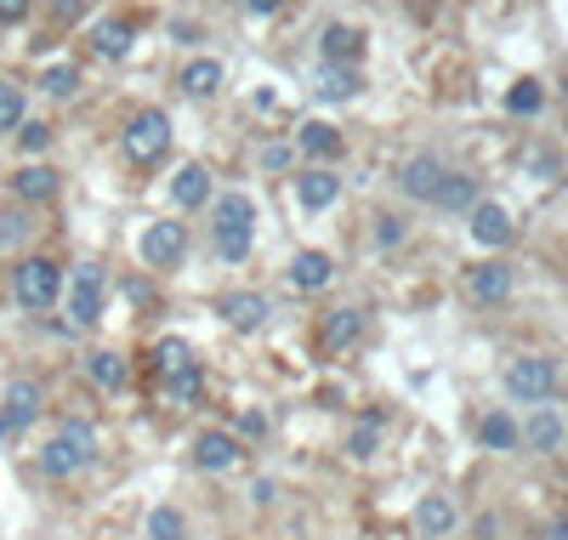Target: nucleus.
Segmentation results:
<instances>
[{
  "mask_svg": "<svg viewBox=\"0 0 568 540\" xmlns=\"http://www.w3.org/2000/svg\"><path fill=\"white\" fill-rule=\"evenodd\" d=\"M318 58L336 63V68H353L364 58V35L353 29V23H330V29L318 35Z\"/></svg>",
  "mask_w": 568,
  "mask_h": 540,
  "instance_id": "nucleus-20",
  "label": "nucleus"
},
{
  "mask_svg": "<svg viewBox=\"0 0 568 540\" xmlns=\"http://www.w3.org/2000/svg\"><path fill=\"white\" fill-rule=\"evenodd\" d=\"M40 91L46 97H74V91H80V68H74V63H52L40 75Z\"/></svg>",
  "mask_w": 568,
  "mask_h": 540,
  "instance_id": "nucleus-32",
  "label": "nucleus"
},
{
  "mask_svg": "<svg viewBox=\"0 0 568 540\" xmlns=\"http://www.w3.org/2000/svg\"><path fill=\"white\" fill-rule=\"evenodd\" d=\"M512 285H517V274L506 262H478V267H466V297H472L478 307H501L506 297H512Z\"/></svg>",
  "mask_w": 568,
  "mask_h": 540,
  "instance_id": "nucleus-11",
  "label": "nucleus"
},
{
  "mask_svg": "<svg viewBox=\"0 0 568 540\" xmlns=\"http://www.w3.org/2000/svg\"><path fill=\"white\" fill-rule=\"evenodd\" d=\"M251 501H256V506H274V484H267V478H256V489H251Z\"/></svg>",
  "mask_w": 568,
  "mask_h": 540,
  "instance_id": "nucleus-43",
  "label": "nucleus"
},
{
  "mask_svg": "<svg viewBox=\"0 0 568 540\" xmlns=\"http://www.w3.org/2000/svg\"><path fill=\"white\" fill-rule=\"evenodd\" d=\"M137 256H142V267H154V274L177 267V262L188 256V228L171 223V216H154V223H142V234H137Z\"/></svg>",
  "mask_w": 568,
  "mask_h": 540,
  "instance_id": "nucleus-6",
  "label": "nucleus"
},
{
  "mask_svg": "<svg viewBox=\"0 0 568 540\" xmlns=\"http://www.w3.org/2000/svg\"><path fill=\"white\" fill-rule=\"evenodd\" d=\"M295 149L313 154V160H336L341 154V131L330 126V120H307V126L295 131Z\"/></svg>",
  "mask_w": 568,
  "mask_h": 540,
  "instance_id": "nucleus-27",
  "label": "nucleus"
},
{
  "mask_svg": "<svg viewBox=\"0 0 568 540\" xmlns=\"http://www.w3.org/2000/svg\"><path fill=\"white\" fill-rule=\"evenodd\" d=\"M103 302H109V274L103 262H80L68 279V325L74 330H91L103 318Z\"/></svg>",
  "mask_w": 568,
  "mask_h": 540,
  "instance_id": "nucleus-5",
  "label": "nucleus"
},
{
  "mask_svg": "<svg viewBox=\"0 0 568 540\" xmlns=\"http://www.w3.org/2000/svg\"><path fill=\"white\" fill-rule=\"evenodd\" d=\"M546 540H568V512H557V524H552V535Z\"/></svg>",
  "mask_w": 568,
  "mask_h": 540,
  "instance_id": "nucleus-45",
  "label": "nucleus"
},
{
  "mask_svg": "<svg viewBox=\"0 0 568 540\" xmlns=\"http://www.w3.org/2000/svg\"><path fill=\"white\" fill-rule=\"evenodd\" d=\"M432 205H438V211H472V205H478V183H472V177H460V171H450V177L438 183Z\"/></svg>",
  "mask_w": 568,
  "mask_h": 540,
  "instance_id": "nucleus-28",
  "label": "nucleus"
},
{
  "mask_svg": "<svg viewBox=\"0 0 568 540\" xmlns=\"http://www.w3.org/2000/svg\"><path fill=\"white\" fill-rule=\"evenodd\" d=\"M222 80H228V68H222L216 58H193V63L182 68V91H188V97H200V103L222 91Z\"/></svg>",
  "mask_w": 568,
  "mask_h": 540,
  "instance_id": "nucleus-26",
  "label": "nucleus"
},
{
  "mask_svg": "<svg viewBox=\"0 0 568 540\" xmlns=\"http://www.w3.org/2000/svg\"><path fill=\"white\" fill-rule=\"evenodd\" d=\"M142 540H188V518L177 506H154L142 524Z\"/></svg>",
  "mask_w": 568,
  "mask_h": 540,
  "instance_id": "nucleus-30",
  "label": "nucleus"
},
{
  "mask_svg": "<svg viewBox=\"0 0 568 540\" xmlns=\"http://www.w3.org/2000/svg\"><path fill=\"white\" fill-rule=\"evenodd\" d=\"M46 415V387L35 381V376H17V381H7V392H0V438H23L35 422Z\"/></svg>",
  "mask_w": 568,
  "mask_h": 540,
  "instance_id": "nucleus-4",
  "label": "nucleus"
},
{
  "mask_svg": "<svg viewBox=\"0 0 568 540\" xmlns=\"http://www.w3.org/2000/svg\"><path fill=\"white\" fill-rule=\"evenodd\" d=\"M29 216H23V211H0V244H23V239H29Z\"/></svg>",
  "mask_w": 568,
  "mask_h": 540,
  "instance_id": "nucleus-37",
  "label": "nucleus"
},
{
  "mask_svg": "<svg viewBox=\"0 0 568 540\" xmlns=\"http://www.w3.org/2000/svg\"><path fill=\"white\" fill-rule=\"evenodd\" d=\"M512 211L501 205V200H478L472 205V239L478 244H489V251H501V244H512Z\"/></svg>",
  "mask_w": 568,
  "mask_h": 540,
  "instance_id": "nucleus-16",
  "label": "nucleus"
},
{
  "mask_svg": "<svg viewBox=\"0 0 568 540\" xmlns=\"http://www.w3.org/2000/svg\"><path fill=\"white\" fill-rule=\"evenodd\" d=\"M182 359H193V353H188V341H182V336H165L160 348H154V371L165 376V371H177Z\"/></svg>",
  "mask_w": 568,
  "mask_h": 540,
  "instance_id": "nucleus-36",
  "label": "nucleus"
},
{
  "mask_svg": "<svg viewBox=\"0 0 568 540\" xmlns=\"http://www.w3.org/2000/svg\"><path fill=\"white\" fill-rule=\"evenodd\" d=\"M239 432H222V427H205L200 438H193V450H188V461L200 466V473H233L239 466Z\"/></svg>",
  "mask_w": 568,
  "mask_h": 540,
  "instance_id": "nucleus-9",
  "label": "nucleus"
},
{
  "mask_svg": "<svg viewBox=\"0 0 568 540\" xmlns=\"http://www.w3.org/2000/svg\"><path fill=\"white\" fill-rule=\"evenodd\" d=\"M29 17V0H0V23H23Z\"/></svg>",
  "mask_w": 568,
  "mask_h": 540,
  "instance_id": "nucleus-40",
  "label": "nucleus"
},
{
  "mask_svg": "<svg viewBox=\"0 0 568 540\" xmlns=\"http://www.w3.org/2000/svg\"><path fill=\"white\" fill-rule=\"evenodd\" d=\"M12 297L29 313H52L63 297V262L58 256H23L12 267Z\"/></svg>",
  "mask_w": 568,
  "mask_h": 540,
  "instance_id": "nucleus-3",
  "label": "nucleus"
},
{
  "mask_svg": "<svg viewBox=\"0 0 568 540\" xmlns=\"http://www.w3.org/2000/svg\"><path fill=\"white\" fill-rule=\"evenodd\" d=\"M239 432H244V438H256V432H267V415H256V410H251V415H239Z\"/></svg>",
  "mask_w": 568,
  "mask_h": 540,
  "instance_id": "nucleus-42",
  "label": "nucleus"
},
{
  "mask_svg": "<svg viewBox=\"0 0 568 540\" xmlns=\"http://www.w3.org/2000/svg\"><path fill=\"white\" fill-rule=\"evenodd\" d=\"M17 149L23 154H46V149H52V120H23V126H17Z\"/></svg>",
  "mask_w": 568,
  "mask_h": 540,
  "instance_id": "nucleus-34",
  "label": "nucleus"
},
{
  "mask_svg": "<svg viewBox=\"0 0 568 540\" xmlns=\"http://www.w3.org/2000/svg\"><path fill=\"white\" fill-rule=\"evenodd\" d=\"M517 438H523V450H534V455H557L568 444V422H563L552 404H534L529 422L517 427Z\"/></svg>",
  "mask_w": 568,
  "mask_h": 540,
  "instance_id": "nucleus-10",
  "label": "nucleus"
},
{
  "mask_svg": "<svg viewBox=\"0 0 568 540\" xmlns=\"http://www.w3.org/2000/svg\"><path fill=\"white\" fill-rule=\"evenodd\" d=\"M540 103H546L540 80H517V86L506 91V109H512V114H540Z\"/></svg>",
  "mask_w": 568,
  "mask_h": 540,
  "instance_id": "nucleus-35",
  "label": "nucleus"
},
{
  "mask_svg": "<svg viewBox=\"0 0 568 540\" xmlns=\"http://www.w3.org/2000/svg\"><path fill=\"white\" fill-rule=\"evenodd\" d=\"M443 177H450V165H443L438 154H415V160H404V171H399V188L409 193V200H427V205H432V193H438Z\"/></svg>",
  "mask_w": 568,
  "mask_h": 540,
  "instance_id": "nucleus-14",
  "label": "nucleus"
},
{
  "mask_svg": "<svg viewBox=\"0 0 568 540\" xmlns=\"http://www.w3.org/2000/svg\"><path fill=\"white\" fill-rule=\"evenodd\" d=\"M506 392H512L517 404H546L552 392H557V364L540 359V353L512 359V364H506Z\"/></svg>",
  "mask_w": 568,
  "mask_h": 540,
  "instance_id": "nucleus-7",
  "label": "nucleus"
},
{
  "mask_svg": "<svg viewBox=\"0 0 568 540\" xmlns=\"http://www.w3.org/2000/svg\"><path fill=\"white\" fill-rule=\"evenodd\" d=\"M58 188H63V177H58L52 165H23L17 177H12V193H17L23 205H52Z\"/></svg>",
  "mask_w": 568,
  "mask_h": 540,
  "instance_id": "nucleus-21",
  "label": "nucleus"
},
{
  "mask_svg": "<svg viewBox=\"0 0 568 540\" xmlns=\"http://www.w3.org/2000/svg\"><path fill=\"white\" fill-rule=\"evenodd\" d=\"M290 290H325V285H336V256L330 251H295V262H290Z\"/></svg>",
  "mask_w": 568,
  "mask_h": 540,
  "instance_id": "nucleus-15",
  "label": "nucleus"
},
{
  "mask_svg": "<svg viewBox=\"0 0 568 540\" xmlns=\"http://www.w3.org/2000/svg\"><path fill=\"white\" fill-rule=\"evenodd\" d=\"M165 399L171 404H200V392H205V364L200 359H182L177 371H165Z\"/></svg>",
  "mask_w": 568,
  "mask_h": 540,
  "instance_id": "nucleus-24",
  "label": "nucleus"
},
{
  "mask_svg": "<svg viewBox=\"0 0 568 540\" xmlns=\"http://www.w3.org/2000/svg\"><path fill=\"white\" fill-rule=\"evenodd\" d=\"M171 200H177L182 211H200V205H211L216 200V188H211V171L200 165V160H188L177 177H171Z\"/></svg>",
  "mask_w": 568,
  "mask_h": 540,
  "instance_id": "nucleus-19",
  "label": "nucleus"
},
{
  "mask_svg": "<svg viewBox=\"0 0 568 540\" xmlns=\"http://www.w3.org/2000/svg\"><path fill=\"white\" fill-rule=\"evenodd\" d=\"M211 234H216V256L222 262H244L256 244V205L251 193H216L211 200Z\"/></svg>",
  "mask_w": 568,
  "mask_h": 540,
  "instance_id": "nucleus-2",
  "label": "nucleus"
},
{
  "mask_svg": "<svg viewBox=\"0 0 568 540\" xmlns=\"http://www.w3.org/2000/svg\"><path fill=\"white\" fill-rule=\"evenodd\" d=\"M455 518H460V512H455L450 495H421V501H415V535H427V540H443L455 529Z\"/></svg>",
  "mask_w": 568,
  "mask_h": 540,
  "instance_id": "nucleus-22",
  "label": "nucleus"
},
{
  "mask_svg": "<svg viewBox=\"0 0 568 540\" xmlns=\"http://www.w3.org/2000/svg\"><path fill=\"white\" fill-rule=\"evenodd\" d=\"M97 450H103V438H97L91 422H80V415H68V422L40 444V473L46 478H80L86 466H97Z\"/></svg>",
  "mask_w": 568,
  "mask_h": 540,
  "instance_id": "nucleus-1",
  "label": "nucleus"
},
{
  "mask_svg": "<svg viewBox=\"0 0 568 540\" xmlns=\"http://www.w3.org/2000/svg\"><path fill=\"white\" fill-rule=\"evenodd\" d=\"M295 200H302V211H330L341 200V177L330 165H313V171L295 177Z\"/></svg>",
  "mask_w": 568,
  "mask_h": 540,
  "instance_id": "nucleus-18",
  "label": "nucleus"
},
{
  "mask_svg": "<svg viewBox=\"0 0 568 540\" xmlns=\"http://www.w3.org/2000/svg\"><path fill=\"white\" fill-rule=\"evenodd\" d=\"M216 313L228 318L233 330H262L267 318H274V302H267L262 290H228V297L216 302Z\"/></svg>",
  "mask_w": 568,
  "mask_h": 540,
  "instance_id": "nucleus-13",
  "label": "nucleus"
},
{
  "mask_svg": "<svg viewBox=\"0 0 568 540\" xmlns=\"http://www.w3.org/2000/svg\"><path fill=\"white\" fill-rule=\"evenodd\" d=\"M478 444L483 450H523V438H517V422L506 410H489V415H478Z\"/></svg>",
  "mask_w": 568,
  "mask_h": 540,
  "instance_id": "nucleus-25",
  "label": "nucleus"
},
{
  "mask_svg": "<svg viewBox=\"0 0 568 540\" xmlns=\"http://www.w3.org/2000/svg\"><path fill=\"white\" fill-rule=\"evenodd\" d=\"M131 40H137L131 17H97V23H91V52H97V58H126Z\"/></svg>",
  "mask_w": 568,
  "mask_h": 540,
  "instance_id": "nucleus-23",
  "label": "nucleus"
},
{
  "mask_svg": "<svg viewBox=\"0 0 568 540\" xmlns=\"http://www.w3.org/2000/svg\"><path fill=\"white\" fill-rule=\"evenodd\" d=\"M86 7H91V0H58L52 23H58V29H63V23H80V17H86Z\"/></svg>",
  "mask_w": 568,
  "mask_h": 540,
  "instance_id": "nucleus-38",
  "label": "nucleus"
},
{
  "mask_svg": "<svg viewBox=\"0 0 568 540\" xmlns=\"http://www.w3.org/2000/svg\"><path fill=\"white\" fill-rule=\"evenodd\" d=\"M290 154H295V149H285V142H274V149H267L262 160H267V171H285V165H290Z\"/></svg>",
  "mask_w": 568,
  "mask_h": 540,
  "instance_id": "nucleus-41",
  "label": "nucleus"
},
{
  "mask_svg": "<svg viewBox=\"0 0 568 540\" xmlns=\"http://www.w3.org/2000/svg\"><path fill=\"white\" fill-rule=\"evenodd\" d=\"M376 450H381V422H369V415H364V422L348 432V455H353V461H369Z\"/></svg>",
  "mask_w": 568,
  "mask_h": 540,
  "instance_id": "nucleus-33",
  "label": "nucleus"
},
{
  "mask_svg": "<svg viewBox=\"0 0 568 540\" xmlns=\"http://www.w3.org/2000/svg\"><path fill=\"white\" fill-rule=\"evenodd\" d=\"M244 7H251L256 17H274V12H279V0H244Z\"/></svg>",
  "mask_w": 568,
  "mask_h": 540,
  "instance_id": "nucleus-44",
  "label": "nucleus"
},
{
  "mask_svg": "<svg viewBox=\"0 0 568 540\" xmlns=\"http://www.w3.org/2000/svg\"><path fill=\"white\" fill-rule=\"evenodd\" d=\"M358 68H336V63H325L318 68V97H330V103H341V97H358Z\"/></svg>",
  "mask_w": 568,
  "mask_h": 540,
  "instance_id": "nucleus-31",
  "label": "nucleus"
},
{
  "mask_svg": "<svg viewBox=\"0 0 568 540\" xmlns=\"http://www.w3.org/2000/svg\"><path fill=\"white\" fill-rule=\"evenodd\" d=\"M376 239H381V244H399V239H404V223H399V216H381Z\"/></svg>",
  "mask_w": 568,
  "mask_h": 540,
  "instance_id": "nucleus-39",
  "label": "nucleus"
},
{
  "mask_svg": "<svg viewBox=\"0 0 568 540\" xmlns=\"http://www.w3.org/2000/svg\"><path fill=\"white\" fill-rule=\"evenodd\" d=\"M80 371H86V381H91L97 392H126V381H131L126 359H119L114 348H91V353L80 359Z\"/></svg>",
  "mask_w": 568,
  "mask_h": 540,
  "instance_id": "nucleus-17",
  "label": "nucleus"
},
{
  "mask_svg": "<svg viewBox=\"0 0 568 540\" xmlns=\"http://www.w3.org/2000/svg\"><path fill=\"white\" fill-rule=\"evenodd\" d=\"M165 149H171V120L160 109H137L126 126V154L137 165H154V160H165Z\"/></svg>",
  "mask_w": 568,
  "mask_h": 540,
  "instance_id": "nucleus-8",
  "label": "nucleus"
},
{
  "mask_svg": "<svg viewBox=\"0 0 568 540\" xmlns=\"http://www.w3.org/2000/svg\"><path fill=\"white\" fill-rule=\"evenodd\" d=\"M23 120H29V91H23L17 80H0V137L17 131Z\"/></svg>",
  "mask_w": 568,
  "mask_h": 540,
  "instance_id": "nucleus-29",
  "label": "nucleus"
},
{
  "mask_svg": "<svg viewBox=\"0 0 568 540\" xmlns=\"http://www.w3.org/2000/svg\"><path fill=\"white\" fill-rule=\"evenodd\" d=\"M364 341V307H330L318 325V348L325 353H353Z\"/></svg>",
  "mask_w": 568,
  "mask_h": 540,
  "instance_id": "nucleus-12",
  "label": "nucleus"
}]
</instances>
